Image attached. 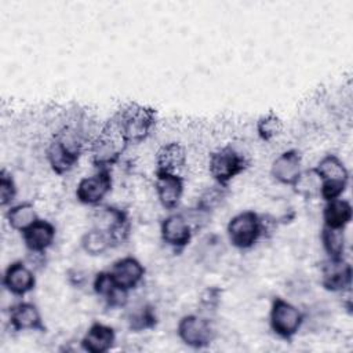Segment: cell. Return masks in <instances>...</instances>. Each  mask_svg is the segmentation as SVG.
<instances>
[{"mask_svg":"<svg viewBox=\"0 0 353 353\" xmlns=\"http://www.w3.org/2000/svg\"><path fill=\"white\" fill-rule=\"evenodd\" d=\"M28 252L46 254L52 247L57 237V228L52 222L39 218L32 226L21 233Z\"/></svg>","mask_w":353,"mask_h":353,"instance_id":"cell-17","label":"cell"},{"mask_svg":"<svg viewBox=\"0 0 353 353\" xmlns=\"http://www.w3.org/2000/svg\"><path fill=\"white\" fill-rule=\"evenodd\" d=\"M320 241L325 252V258H331V259L345 258V254H346L345 229H332V228L321 226Z\"/></svg>","mask_w":353,"mask_h":353,"instance_id":"cell-24","label":"cell"},{"mask_svg":"<svg viewBox=\"0 0 353 353\" xmlns=\"http://www.w3.org/2000/svg\"><path fill=\"white\" fill-rule=\"evenodd\" d=\"M7 320L10 328L15 332L39 331L44 332L46 325L39 307L28 301H19L12 303L7 312Z\"/></svg>","mask_w":353,"mask_h":353,"instance_id":"cell-15","label":"cell"},{"mask_svg":"<svg viewBox=\"0 0 353 353\" xmlns=\"http://www.w3.org/2000/svg\"><path fill=\"white\" fill-rule=\"evenodd\" d=\"M277 219L258 214L252 210H245L233 215L226 225L229 243L240 250L247 251L255 247L259 240L265 239L272 230V223Z\"/></svg>","mask_w":353,"mask_h":353,"instance_id":"cell-3","label":"cell"},{"mask_svg":"<svg viewBox=\"0 0 353 353\" xmlns=\"http://www.w3.org/2000/svg\"><path fill=\"white\" fill-rule=\"evenodd\" d=\"M302 154L296 149H288L281 152L270 165V175L276 182L284 186H292V183L301 175Z\"/></svg>","mask_w":353,"mask_h":353,"instance_id":"cell-18","label":"cell"},{"mask_svg":"<svg viewBox=\"0 0 353 353\" xmlns=\"http://www.w3.org/2000/svg\"><path fill=\"white\" fill-rule=\"evenodd\" d=\"M116 343V331L113 327L101 321H94L80 339V346L88 353H106Z\"/></svg>","mask_w":353,"mask_h":353,"instance_id":"cell-19","label":"cell"},{"mask_svg":"<svg viewBox=\"0 0 353 353\" xmlns=\"http://www.w3.org/2000/svg\"><path fill=\"white\" fill-rule=\"evenodd\" d=\"M80 247L85 254L91 256H99L113 248V244L106 232L92 226L85 233H83L80 239Z\"/></svg>","mask_w":353,"mask_h":353,"instance_id":"cell-25","label":"cell"},{"mask_svg":"<svg viewBox=\"0 0 353 353\" xmlns=\"http://www.w3.org/2000/svg\"><path fill=\"white\" fill-rule=\"evenodd\" d=\"M321 179L319 197L324 201L339 199L349 186V170L345 163L332 153L323 156L313 167Z\"/></svg>","mask_w":353,"mask_h":353,"instance_id":"cell-6","label":"cell"},{"mask_svg":"<svg viewBox=\"0 0 353 353\" xmlns=\"http://www.w3.org/2000/svg\"><path fill=\"white\" fill-rule=\"evenodd\" d=\"M3 287L14 296L22 298L32 292L36 287V274L30 265L25 261L11 262L3 272Z\"/></svg>","mask_w":353,"mask_h":353,"instance_id":"cell-14","label":"cell"},{"mask_svg":"<svg viewBox=\"0 0 353 353\" xmlns=\"http://www.w3.org/2000/svg\"><path fill=\"white\" fill-rule=\"evenodd\" d=\"M352 265L345 258H325L320 265V284L330 292L342 294L352 288Z\"/></svg>","mask_w":353,"mask_h":353,"instance_id":"cell-12","label":"cell"},{"mask_svg":"<svg viewBox=\"0 0 353 353\" xmlns=\"http://www.w3.org/2000/svg\"><path fill=\"white\" fill-rule=\"evenodd\" d=\"M127 325L132 332H145L153 330L159 323V316L154 306L149 302L135 303L125 316Z\"/></svg>","mask_w":353,"mask_h":353,"instance_id":"cell-22","label":"cell"},{"mask_svg":"<svg viewBox=\"0 0 353 353\" xmlns=\"http://www.w3.org/2000/svg\"><path fill=\"white\" fill-rule=\"evenodd\" d=\"M193 229L182 211H171L160 222L161 241L175 252L183 251L193 239Z\"/></svg>","mask_w":353,"mask_h":353,"instance_id":"cell-11","label":"cell"},{"mask_svg":"<svg viewBox=\"0 0 353 353\" xmlns=\"http://www.w3.org/2000/svg\"><path fill=\"white\" fill-rule=\"evenodd\" d=\"M92 226L106 232L113 247L124 244L131 233V222L128 212L117 205L101 204L94 207Z\"/></svg>","mask_w":353,"mask_h":353,"instance_id":"cell-8","label":"cell"},{"mask_svg":"<svg viewBox=\"0 0 353 353\" xmlns=\"http://www.w3.org/2000/svg\"><path fill=\"white\" fill-rule=\"evenodd\" d=\"M113 116L130 145H137L146 141L157 123L156 110L137 102L124 105Z\"/></svg>","mask_w":353,"mask_h":353,"instance_id":"cell-4","label":"cell"},{"mask_svg":"<svg viewBox=\"0 0 353 353\" xmlns=\"http://www.w3.org/2000/svg\"><path fill=\"white\" fill-rule=\"evenodd\" d=\"M305 323V314L292 302L274 296L269 309L270 331L283 341H292Z\"/></svg>","mask_w":353,"mask_h":353,"instance_id":"cell-7","label":"cell"},{"mask_svg":"<svg viewBox=\"0 0 353 353\" xmlns=\"http://www.w3.org/2000/svg\"><path fill=\"white\" fill-rule=\"evenodd\" d=\"M226 194H228V188L226 186H221L218 183H214V185L205 188L199 194L194 207H197L199 210L211 215L225 201Z\"/></svg>","mask_w":353,"mask_h":353,"instance_id":"cell-27","label":"cell"},{"mask_svg":"<svg viewBox=\"0 0 353 353\" xmlns=\"http://www.w3.org/2000/svg\"><path fill=\"white\" fill-rule=\"evenodd\" d=\"M39 214L36 207L30 201H22L10 205L6 210V221L8 226L15 232H25L29 226H32L37 219Z\"/></svg>","mask_w":353,"mask_h":353,"instance_id":"cell-23","label":"cell"},{"mask_svg":"<svg viewBox=\"0 0 353 353\" xmlns=\"http://www.w3.org/2000/svg\"><path fill=\"white\" fill-rule=\"evenodd\" d=\"M91 287H92L94 294L97 296H99L103 302L116 291V288H119L117 284L114 283L109 269L95 273V276L92 279V283H91Z\"/></svg>","mask_w":353,"mask_h":353,"instance_id":"cell-29","label":"cell"},{"mask_svg":"<svg viewBox=\"0 0 353 353\" xmlns=\"http://www.w3.org/2000/svg\"><path fill=\"white\" fill-rule=\"evenodd\" d=\"M154 192L164 210L175 211L185 192V179L181 174L154 171Z\"/></svg>","mask_w":353,"mask_h":353,"instance_id":"cell-13","label":"cell"},{"mask_svg":"<svg viewBox=\"0 0 353 353\" xmlns=\"http://www.w3.org/2000/svg\"><path fill=\"white\" fill-rule=\"evenodd\" d=\"M255 130L261 141L270 142L281 135L284 130V123L276 113L269 112L256 120Z\"/></svg>","mask_w":353,"mask_h":353,"instance_id":"cell-28","label":"cell"},{"mask_svg":"<svg viewBox=\"0 0 353 353\" xmlns=\"http://www.w3.org/2000/svg\"><path fill=\"white\" fill-rule=\"evenodd\" d=\"M186 163H188L186 148L176 141L163 143L157 149L154 156L156 171L181 174L185 170Z\"/></svg>","mask_w":353,"mask_h":353,"instance_id":"cell-20","label":"cell"},{"mask_svg":"<svg viewBox=\"0 0 353 353\" xmlns=\"http://www.w3.org/2000/svg\"><path fill=\"white\" fill-rule=\"evenodd\" d=\"M113 188L110 170H95L91 175L81 178L76 186L74 196L80 204L97 207L103 203Z\"/></svg>","mask_w":353,"mask_h":353,"instance_id":"cell-10","label":"cell"},{"mask_svg":"<svg viewBox=\"0 0 353 353\" xmlns=\"http://www.w3.org/2000/svg\"><path fill=\"white\" fill-rule=\"evenodd\" d=\"M176 335L181 342L192 349H205L215 339V328L207 316L189 313L179 319Z\"/></svg>","mask_w":353,"mask_h":353,"instance_id":"cell-9","label":"cell"},{"mask_svg":"<svg viewBox=\"0 0 353 353\" xmlns=\"http://www.w3.org/2000/svg\"><path fill=\"white\" fill-rule=\"evenodd\" d=\"M17 194H18V188L12 174L8 172L6 168H3L0 172V205L3 208L12 205Z\"/></svg>","mask_w":353,"mask_h":353,"instance_id":"cell-30","label":"cell"},{"mask_svg":"<svg viewBox=\"0 0 353 353\" xmlns=\"http://www.w3.org/2000/svg\"><path fill=\"white\" fill-rule=\"evenodd\" d=\"M320 188H321V179L313 167L303 168L298 179L291 186V189L303 199L319 197Z\"/></svg>","mask_w":353,"mask_h":353,"instance_id":"cell-26","label":"cell"},{"mask_svg":"<svg viewBox=\"0 0 353 353\" xmlns=\"http://www.w3.org/2000/svg\"><path fill=\"white\" fill-rule=\"evenodd\" d=\"M222 301V290L216 285L204 288L199 296V306L203 312H215Z\"/></svg>","mask_w":353,"mask_h":353,"instance_id":"cell-31","label":"cell"},{"mask_svg":"<svg viewBox=\"0 0 353 353\" xmlns=\"http://www.w3.org/2000/svg\"><path fill=\"white\" fill-rule=\"evenodd\" d=\"M66 280L72 287L81 288L88 281V274L80 268H72L66 272Z\"/></svg>","mask_w":353,"mask_h":353,"instance_id":"cell-32","label":"cell"},{"mask_svg":"<svg viewBox=\"0 0 353 353\" xmlns=\"http://www.w3.org/2000/svg\"><path fill=\"white\" fill-rule=\"evenodd\" d=\"M128 146V141L121 132L114 116H112L88 145L91 164L95 170H112L120 161Z\"/></svg>","mask_w":353,"mask_h":353,"instance_id":"cell-2","label":"cell"},{"mask_svg":"<svg viewBox=\"0 0 353 353\" xmlns=\"http://www.w3.org/2000/svg\"><path fill=\"white\" fill-rule=\"evenodd\" d=\"M321 218L323 226L332 229H346L353 218V207L350 201L343 197L324 201Z\"/></svg>","mask_w":353,"mask_h":353,"instance_id":"cell-21","label":"cell"},{"mask_svg":"<svg viewBox=\"0 0 353 353\" xmlns=\"http://www.w3.org/2000/svg\"><path fill=\"white\" fill-rule=\"evenodd\" d=\"M248 165V157L232 143L218 148L208 159V172L214 183L226 188L236 176L243 174Z\"/></svg>","mask_w":353,"mask_h":353,"instance_id":"cell-5","label":"cell"},{"mask_svg":"<svg viewBox=\"0 0 353 353\" xmlns=\"http://www.w3.org/2000/svg\"><path fill=\"white\" fill-rule=\"evenodd\" d=\"M109 272L117 287L130 292L143 281L146 274L145 266L132 255H127L114 261L109 268Z\"/></svg>","mask_w":353,"mask_h":353,"instance_id":"cell-16","label":"cell"},{"mask_svg":"<svg viewBox=\"0 0 353 353\" xmlns=\"http://www.w3.org/2000/svg\"><path fill=\"white\" fill-rule=\"evenodd\" d=\"M85 142L87 138L80 127L72 124L62 125L46 148V159L50 168L58 175L70 172L79 163Z\"/></svg>","mask_w":353,"mask_h":353,"instance_id":"cell-1","label":"cell"}]
</instances>
